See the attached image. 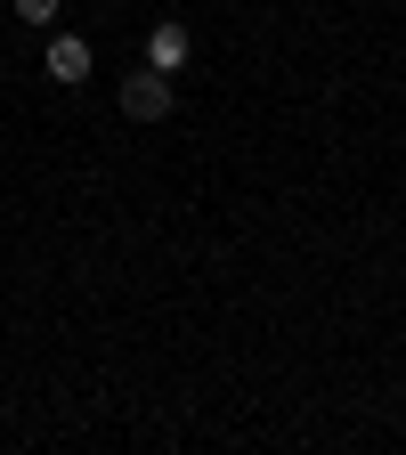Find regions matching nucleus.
<instances>
[{
  "label": "nucleus",
  "mask_w": 406,
  "mask_h": 455,
  "mask_svg": "<svg viewBox=\"0 0 406 455\" xmlns=\"http://www.w3.org/2000/svg\"><path fill=\"white\" fill-rule=\"evenodd\" d=\"M41 74L66 82V90H82V82H90V41H82V33H57L49 57H41Z\"/></svg>",
  "instance_id": "f03ea898"
},
{
  "label": "nucleus",
  "mask_w": 406,
  "mask_h": 455,
  "mask_svg": "<svg viewBox=\"0 0 406 455\" xmlns=\"http://www.w3.org/2000/svg\"><path fill=\"white\" fill-rule=\"evenodd\" d=\"M187 57H195V33H187L179 17H163V25L147 33V66H163V74H179Z\"/></svg>",
  "instance_id": "7ed1b4c3"
},
{
  "label": "nucleus",
  "mask_w": 406,
  "mask_h": 455,
  "mask_svg": "<svg viewBox=\"0 0 406 455\" xmlns=\"http://www.w3.org/2000/svg\"><path fill=\"white\" fill-rule=\"evenodd\" d=\"M123 114H131V123H163V114H171V74L163 66L123 74Z\"/></svg>",
  "instance_id": "f257e3e1"
},
{
  "label": "nucleus",
  "mask_w": 406,
  "mask_h": 455,
  "mask_svg": "<svg viewBox=\"0 0 406 455\" xmlns=\"http://www.w3.org/2000/svg\"><path fill=\"white\" fill-rule=\"evenodd\" d=\"M57 9H66V0H17V25H41V33H49Z\"/></svg>",
  "instance_id": "20e7f679"
}]
</instances>
